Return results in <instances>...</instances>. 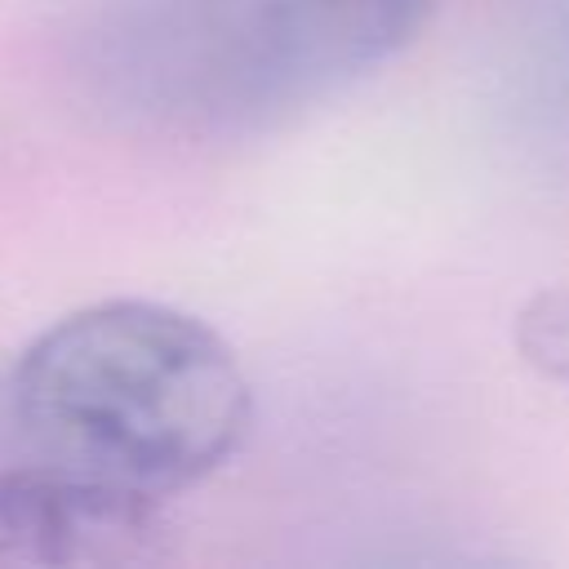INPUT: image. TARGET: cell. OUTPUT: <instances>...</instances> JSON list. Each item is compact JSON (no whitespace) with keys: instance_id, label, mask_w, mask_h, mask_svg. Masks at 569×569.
I'll list each match as a JSON object with an SVG mask.
<instances>
[{"instance_id":"2","label":"cell","mask_w":569,"mask_h":569,"mask_svg":"<svg viewBox=\"0 0 569 569\" xmlns=\"http://www.w3.org/2000/svg\"><path fill=\"white\" fill-rule=\"evenodd\" d=\"M427 13L431 0H84L67 76L129 133L240 138L342 93Z\"/></svg>"},{"instance_id":"3","label":"cell","mask_w":569,"mask_h":569,"mask_svg":"<svg viewBox=\"0 0 569 569\" xmlns=\"http://www.w3.org/2000/svg\"><path fill=\"white\" fill-rule=\"evenodd\" d=\"M525 351L547 369L569 378V293L542 298L529 316H525V333H520Z\"/></svg>"},{"instance_id":"1","label":"cell","mask_w":569,"mask_h":569,"mask_svg":"<svg viewBox=\"0 0 569 569\" xmlns=\"http://www.w3.org/2000/svg\"><path fill=\"white\" fill-rule=\"evenodd\" d=\"M236 351L164 302L80 307L0 365V569L138 565L249 431Z\"/></svg>"}]
</instances>
